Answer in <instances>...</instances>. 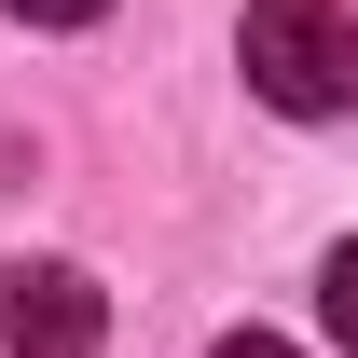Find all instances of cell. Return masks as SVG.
<instances>
[{"label":"cell","mask_w":358,"mask_h":358,"mask_svg":"<svg viewBox=\"0 0 358 358\" xmlns=\"http://www.w3.org/2000/svg\"><path fill=\"white\" fill-rule=\"evenodd\" d=\"M0 14H28V28H83V14H110V0H0Z\"/></svg>","instance_id":"cell-4"},{"label":"cell","mask_w":358,"mask_h":358,"mask_svg":"<svg viewBox=\"0 0 358 358\" xmlns=\"http://www.w3.org/2000/svg\"><path fill=\"white\" fill-rule=\"evenodd\" d=\"M96 331H110L96 275H69V262H14L0 275V345L14 358H96Z\"/></svg>","instance_id":"cell-2"},{"label":"cell","mask_w":358,"mask_h":358,"mask_svg":"<svg viewBox=\"0 0 358 358\" xmlns=\"http://www.w3.org/2000/svg\"><path fill=\"white\" fill-rule=\"evenodd\" d=\"M248 96L289 110V124H331L358 110V14L345 0H248Z\"/></svg>","instance_id":"cell-1"},{"label":"cell","mask_w":358,"mask_h":358,"mask_svg":"<svg viewBox=\"0 0 358 358\" xmlns=\"http://www.w3.org/2000/svg\"><path fill=\"white\" fill-rule=\"evenodd\" d=\"M317 317H331V345L358 358V234L331 248V262H317Z\"/></svg>","instance_id":"cell-3"},{"label":"cell","mask_w":358,"mask_h":358,"mask_svg":"<svg viewBox=\"0 0 358 358\" xmlns=\"http://www.w3.org/2000/svg\"><path fill=\"white\" fill-rule=\"evenodd\" d=\"M207 358H303V345H275V331H234V345H207Z\"/></svg>","instance_id":"cell-5"}]
</instances>
